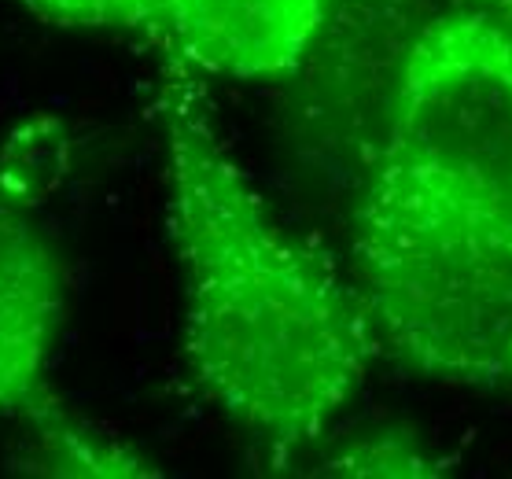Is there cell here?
Returning <instances> with one entry per match:
<instances>
[{
	"instance_id": "3",
	"label": "cell",
	"mask_w": 512,
	"mask_h": 479,
	"mask_svg": "<svg viewBox=\"0 0 512 479\" xmlns=\"http://www.w3.org/2000/svg\"><path fill=\"white\" fill-rule=\"evenodd\" d=\"M332 19V0H159L155 41L233 82L295 74Z\"/></svg>"
},
{
	"instance_id": "6",
	"label": "cell",
	"mask_w": 512,
	"mask_h": 479,
	"mask_svg": "<svg viewBox=\"0 0 512 479\" xmlns=\"http://www.w3.org/2000/svg\"><path fill=\"white\" fill-rule=\"evenodd\" d=\"M159 0H23V8L63 30H129L152 34Z\"/></svg>"
},
{
	"instance_id": "1",
	"label": "cell",
	"mask_w": 512,
	"mask_h": 479,
	"mask_svg": "<svg viewBox=\"0 0 512 479\" xmlns=\"http://www.w3.org/2000/svg\"><path fill=\"white\" fill-rule=\"evenodd\" d=\"M155 115L188 376L262 443H314L358 395L376 343L358 292L273 218L181 71Z\"/></svg>"
},
{
	"instance_id": "7",
	"label": "cell",
	"mask_w": 512,
	"mask_h": 479,
	"mask_svg": "<svg viewBox=\"0 0 512 479\" xmlns=\"http://www.w3.org/2000/svg\"><path fill=\"white\" fill-rule=\"evenodd\" d=\"M472 4L483 8L490 19H498V23L512 34V0H472Z\"/></svg>"
},
{
	"instance_id": "4",
	"label": "cell",
	"mask_w": 512,
	"mask_h": 479,
	"mask_svg": "<svg viewBox=\"0 0 512 479\" xmlns=\"http://www.w3.org/2000/svg\"><path fill=\"white\" fill-rule=\"evenodd\" d=\"M30 424L37 435L19 465L34 476H155L137 450L118 443L115 435L96 432L93 424L74 421L59 406Z\"/></svg>"
},
{
	"instance_id": "2",
	"label": "cell",
	"mask_w": 512,
	"mask_h": 479,
	"mask_svg": "<svg viewBox=\"0 0 512 479\" xmlns=\"http://www.w3.org/2000/svg\"><path fill=\"white\" fill-rule=\"evenodd\" d=\"M67 317V273L26 199L0 174V417L59 406L48 362Z\"/></svg>"
},
{
	"instance_id": "5",
	"label": "cell",
	"mask_w": 512,
	"mask_h": 479,
	"mask_svg": "<svg viewBox=\"0 0 512 479\" xmlns=\"http://www.w3.org/2000/svg\"><path fill=\"white\" fill-rule=\"evenodd\" d=\"M317 472L321 476H435L439 465L409 435L384 432L332 454Z\"/></svg>"
}]
</instances>
